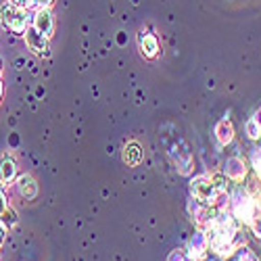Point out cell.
Instances as JSON below:
<instances>
[{"instance_id":"6da1fadb","label":"cell","mask_w":261,"mask_h":261,"mask_svg":"<svg viewBox=\"0 0 261 261\" xmlns=\"http://www.w3.org/2000/svg\"><path fill=\"white\" fill-rule=\"evenodd\" d=\"M190 192H192V199H197L203 205L209 207H220L226 209V192H220L215 188L213 176H197L190 180Z\"/></svg>"},{"instance_id":"5b68a950","label":"cell","mask_w":261,"mask_h":261,"mask_svg":"<svg viewBox=\"0 0 261 261\" xmlns=\"http://www.w3.org/2000/svg\"><path fill=\"white\" fill-rule=\"evenodd\" d=\"M23 36H25L28 48H30L34 55H38V57H46V55H48V38L42 36L34 25H28V30H25Z\"/></svg>"},{"instance_id":"603a6c76","label":"cell","mask_w":261,"mask_h":261,"mask_svg":"<svg viewBox=\"0 0 261 261\" xmlns=\"http://www.w3.org/2000/svg\"><path fill=\"white\" fill-rule=\"evenodd\" d=\"M253 121L259 125V129H261V107L257 109V111H255V115H253Z\"/></svg>"},{"instance_id":"9a60e30c","label":"cell","mask_w":261,"mask_h":261,"mask_svg":"<svg viewBox=\"0 0 261 261\" xmlns=\"http://www.w3.org/2000/svg\"><path fill=\"white\" fill-rule=\"evenodd\" d=\"M251 165L257 173V178H261V144L253 148V153H251Z\"/></svg>"},{"instance_id":"ba28073f","label":"cell","mask_w":261,"mask_h":261,"mask_svg":"<svg viewBox=\"0 0 261 261\" xmlns=\"http://www.w3.org/2000/svg\"><path fill=\"white\" fill-rule=\"evenodd\" d=\"M224 173L228 180H234V182H245L247 178V165L243 159L238 157H230L226 163H224Z\"/></svg>"},{"instance_id":"277c9868","label":"cell","mask_w":261,"mask_h":261,"mask_svg":"<svg viewBox=\"0 0 261 261\" xmlns=\"http://www.w3.org/2000/svg\"><path fill=\"white\" fill-rule=\"evenodd\" d=\"M169 157H171V161H173V165L178 167V171L180 173H184V176H188V173H192V155H190V150H188V146L178 138L173 144H169Z\"/></svg>"},{"instance_id":"7c38bea8","label":"cell","mask_w":261,"mask_h":261,"mask_svg":"<svg viewBox=\"0 0 261 261\" xmlns=\"http://www.w3.org/2000/svg\"><path fill=\"white\" fill-rule=\"evenodd\" d=\"M123 161L129 167H134V165H138L142 161V148H140L138 142H127L125 144V148H123Z\"/></svg>"},{"instance_id":"44dd1931","label":"cell","mask_w":261,"mask_h":261,"mask_svg":"<svg viewBox=\"0 0 261 261\" xmlns=\"http://www.w3.org/2000/svg\"><path fill=\"white\" fill-rule=\"evenodd\" d=\"M5 238H7V228H5V222L0 220V247L5 245Z\"/></svg>"},{"instance_id":"3957f363","label":"cell","mask_w":261,"mask_h":261,"mask_svg":"<svg viewBox=\"0 0 261 261\" xmlns=\"http://www.w3.org/2000/svg\"><path fill=\"white\" fill-rule=\"evenodd\" d=\"M0 23L7 32H13V34H25L28 30V17H25V11L19 9L11 3H5L0 7Z\"/></svg>"},{"instance_id":"d4e9b609","label":"cell","mask_w":261,"mask_h":261,"mask_svg":"<svg viewBox=\"0 0 261 261\" xmlns=\"http://www.w3.org/2000/svg\"><path fill=\"white\" fill-rule=\"evenodd\" d=\"M0 73H3V59H0Z\"/></svg>"},{"instance_id":"cb8c5ba5","label":"cell","mask_w":261,"mask_h":261,"mask_svg":"<svg viewBox=\"0 0 261 261\" xmlns=\"http://www.w3.org/2000/svg\"><path fill=\"white\" fill-rule=\"evenodd\" d=\"M0 98H3V82H0Z\"/></svg>"},{"instance_id":"ac0fdd59","label":"cell","mask_w":261,"mask_h":261,"mask_svg":"<svg viewBox=\"0 0 261 261\" xmlns=\"http://www.w3.org/2000/svg\"><path fill=\"white\" fill-rule=\"evenodd\" d=\"M11 5H15V7H19V9H23V11H30L32 7H36L38 3L36 0H9Z\"/></svg>"},{"instance_id":"8992f818","label":"cell","mask_w":261,"mask_h":261,"mask_svg":"<svg viewBox=\"0 0 261 261\" xmlns=\"http://www.w3.org/2000/svg\"><path fill=\"white\" fill-rule=\"evenodd\" d=\"M209 251V236L203 230H197L192 234L190 243H188V255L192 257V261H201Z\"/></svg>"},{"instance_id":"d6986e66","label":"cell","mask_w":261,"mask_h":261,"mask_svg":"<svg viewBox=\"0 0 261 261\" xmlns=\"http://www.w3.org/2000/svg\"><path fill=\"white\" fill-rule=\"evenodd\" d=\"M0 220H3L7 226H15V224H17V213H15V209L9 207V211H7L3 217H0Z\"/></svg>"},{"instance_id":"30bf717a","label":"cell","mask_w":261,"mask_h":261,"mask_svg":"<svg viewBox=\"0 0 261 261\" xmlns=\"http://www.w3.org/2000/svg\"><path fill=\"white\" fill-rule=\"evenodd\" d=\"M138 46H140V53L146 57V59H155L159 55V42L153 34H146L142 32L138 36Z\"/></svg>"},{"instance_id":"e0dca14e","label":"cell","mask_w":261,"mask_h":261,"mask_svg":"<svg viewBox=\"0 0 261 261\" xmlns=\"http://www.w3.org/2000/svg\"><path fill=\"white\" fill-rule=\"evenodd\" d=\"M167 261H192V257L188 255V251H184V249H176V251H171V255H169Z\"/></svg>"},{"instance_id":"5bb4252c","label":"cell","mask_w":261,"mask_h":261,"mask_svg":"<svg viewBox=\"0 0 261 261\" xmlns=\"http://www.w3.org/2000/svg\"><path fill=\"white\" fill-rule=\"evenodd\" d=\"M251 228H253V234L261 241V203L257 205L255 213H253V220H251Z\"/></svg>"},{"instance_id":"ffe728a7","label":"cell","mask_w":261,"mask_h":261,"mask_svg":"<svg viewBox=\"0 0 261 261\" xmlns=\"http://www.w3.org/2000/svg\"><path fill=\"white\" fill-rule=\"evenodd\" d=\"M7 211H9V201H7V194H5V190L0 188V217H3Z\"/></svg>"},{"instance_id":"52a82bcc","label":"cell","mask_w":261,"mask_h":261,"mask_svg":"<svg viewBox=\"0 0 261 261\" xmlns=\"http://www.w3.org/2000/svg\"><path fill=\"white\" fill-rule=\"evenodd\" d=\"M42 36H46V38H50L53 36V32H55V19H53V13L48 11V9H38L36 11V15H34V23H32Z\"/></svg>"},{"instance_id":"4fadbf2b","label":"cell","mask_w":261,"mask_h":261,"mask_svg":"<svg viewBox=\"0 0 261 261\" xmlns=\"http://www.w3.org/2000/svg\"><path fill=\"white\" fill-rule=\"evenodd\" d=\"M215 138L220 144H230L234 140V127L228 119H222L220 123L215 125Z\"/></svg>"},{"instance_id":"7a4b0ae2","label":"cell","mask_w":261,"mask_h":261,"mask_svg":"<svg viewBox=\"0 0 261 261\" xmlns=\"http://www.w3.org/2000/svg\"><path fill=\"white\" fill-rule=\"evenodd\" d=\"M255 209H257V203H255V199L251 197V192H249V190L238 188V190L232 194V201H230V213L236 217V222L251 224Z\"/></svg>"},{"instance_id":"7402d4cb","label":"cell","mask_w":261,"mask_h":261,"mask_svg":"<svg viewBox=\"0 0 261 261\" xmlns=\"http://www.w3.org/2000/svg\"><path fill=\"white\" fill-rule=\"evenodd\" d=\"M38 3V7H42V9H50V5L55 3V0H36Z\"/></svg>"},{"instance_id":"2e32d148","label":"cell","mask_w":261,"mask_h":261,"mask_svg":"<svg viewBox=\"0 0 261 261\" xmlns=\"http://www.w3.org/2000/svg\"><path fill=\"white\" fill-rule=\"evenodd\" d=\"M245 132H247V136H249L251 140H257V138L261 136V129H259V125L253 121V117L245 123Z\"/></svg>"},{"instance_id":"484cf974","label":"cell","mask_w":261,"mask_h":261,"mask_svg":"<svg viewBox=\"0 0 261 261\" xmlns=\"http://www.w3.org/2000/svg\"><path fill=\"white\" fill-rule=\"evenodd\" d=\"M251 261H259V259H257V257H253V259H251Z\"/></svg>"},{"instance_id":"9c48e42d","label":"cell","mask_w":261,"mask_h":261,"mask_svg":"<svg viewBox=\"0 0 261 261\" xmlns=\"http://www.w3.org/2000/svg\"><path fill=\"white\" fill-rule=\"evenodd\" d=\"M17 178V163L9 153L0 155V184L9 186Z\"/></svg>"},{"instance_id":"8fae6325","label":"cell","mask_w":261,"mask_h":261,"mask_svg":"<svg viewBox=\"0 0 261 261\" xmlns=\"http://www.w3.org/2000/svg\"><path fill=\"white\" fill-rule=\"evenodd\" d=\"M17 190L25 201H32L38 194V184L30 173H23V176H19V180H17Z\"/></svg>"}]
</instances>
